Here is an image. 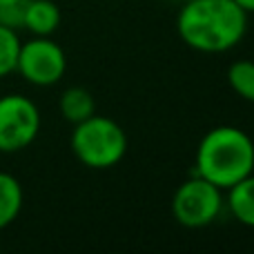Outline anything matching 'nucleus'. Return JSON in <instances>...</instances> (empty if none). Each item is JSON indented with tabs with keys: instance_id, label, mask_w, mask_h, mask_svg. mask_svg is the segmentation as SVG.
<instances>
[{
	"instance_id": "nucleus-1",
	"label": "nucleus",
	"mask_w": 254,
	"mask_h": 254,
	"mask_svg": "<svg viewBox=\"0 0 254 254\" xmlns=\"http://www.w3.org/2000/svg\"><path fill=\"white\" fill-rule=\"evenodd\" d=\"M179 38L194 52L223 54L248 31V13L234 0H185L176 16Z\"/></svg>"
},
{
	"instance_id": "nucleus-2",
	"label": "nucleus",
	"mask_w": 254,
	"mask_h": 254,
	"mask_svg": "<svg viewBox=\"0 0 254 254\" xmlns=\"http://www.w3.org/2000/svg\"><path fill=\"white\" fill-rule=\"evenodd\" d=\"M254 172V140L234 125L212 127L201 138L194 156V174L225 192Z\"/></svg>"
},
{
	"instance_id": "nucleus-3",
	"label": "nucleus",
	"mask_w": 254,
	"mask_h": 254,
	"mask_svg": "<svg viewBox=\"0 0 254 254\" xmlns=\"http://www.w3.org/2000/svg\"><path fill=\"white\" fill-rule=\"evenodd\" d=\"M69 147L85 167L110 170L123 161L127 152V134L114 119L94 114L74 125Z\"/></svg>"
},
{
	"instance_id": "nucleus-4",
	"label": "nucleus",
	"mask_w": 254,
	"mask_h": 254,
	"mask_svg": "<svg viewBox=\"0 0 254 254\" xmlns=\"http://www.w3.org/2000/svg\"><path fill=\"white\" fill-rule=\"evenodd\" d=\"M225 205L223 190L194 174L179 185L172 198V214L183 228L198 230L214 223Z\"/></svg>"
},
{
	"instance_id": "nucleus-5",
	"label": "nucleus",
	"mask_w": 254,
	"mask_h": 254,
	"mask_svg": "<svg viewBox=\"0 0 254 254\" xmlns=\"http://www.w3.org/2000/svg\"><path fill=\"white\" fill-rule=\"evenodd\" d=\"M67 56L63 47L49 36H31L18 49L16 71L22 80L36 87H52L65 76Z\"/></svg>"
},
{
	"instance_id": "nucleus-6",
	"label": "nucleus",
	"mask_w": 254,
	"mask_h": 254,
	"mask_svg": "<svg viewBox=\"0 0 254 254\" xmlns=\"http://www.w3.org/2000/svg\"><path fill=\"white\" fill-rule=\"evenodd\" d=\"M40 131V110L22 94L0 96V152L16 154L29 147Z\"/></svg>"
},
{
	"instance_id": "nucleus-7",
	"label": "nucleus",
	"mask_w": 254,
	"mask_h": 254,
	"mask_svg": "<svg viewBox=\"0 0 254 254\" xmlns=\"http://www.w3.org/2000/svg\"><path fill=\"white\" fill-rule=\"evenodd\" d=\"M61 27V9L54 0H27L22 11V29L31 36H52Z\"/></svg>"
},
{
	"instance_id": "nucleus-8",
	"label": "nucleus",
	"mask_w": 254,
	"mask_h": 254,
	"mask_svg": "<svg viewBox=\"0 0 254 254\" xmlns=\"http://www.w3.org/2000/svg\"><path fill=\"white\" fill-rule=\"evenodd\" d=\"M225 205L230 214L246 228H254V172L225 190Z\"/></svg>"
},
{
	"instance_id": "nucleus-9",
	"label": "nucleus",
	"mask_w": 254,
	"mask_h": 254,
	"mask_svg": "<svg viewBox=\"0 0 254 254\" xmlns=\"http://www.w3.org/2000/svg\"><path fill=\"white\" fill-rule=\"evenodd\" d=\"M25 203L20 181L9 172H0V230L9 228L18 219Z\"/></svg>"
},
{
	"instance_id": "nucleus-10",
	"label": "nucleus",
	"mask_w": 254,
	"mask_h": 254,
	"mask_svg": "<svg viewBox=\"0 0 254 254\" xmlns=\"http://www.w3.org/2000/svg\"><path fill=\"white\" fill-rule=\"evenodd\" d=\"M58 110H61V114L65 116L71 125H76V123H80V121L96 114V101H94V96L85 87H67L65 92L61 94Z\"/></svg>"
},
{
	"instance_id": "nucleus-11",
	"label": "nucleus",
	"mask_w": 254,
	"mask_h": 254,
	"mask_svg": "<svg viewBox=\"0 0 254 254\" xmlns=\"http://www.w3.org/2000/svg\"><path fill=\"white\" fill-rule=\"evenodd\" d=\"M228 83L241 98L254 103V63L252 61H237L228 69Z\"/></svg>"
},
{
	"instance_id": "nucleus-12",
	"label": "nucleus",
	"mask_w": 254,
	"mask_h": 254,
	"mask_svg": "<svg viewBox=\"0 0 254 254\" xmlns=\"http://www.w3.org/2000/svg\"><path fill=\"white\" fill-rule=\"evenodd\" d=\"M18 49H20L18 31L0 25V78H7L9 74L16 71Z\"/></svg>"
},
{
	"instance_id": "nucleus-13",
	"label": "nucleus",
	"mask_w": 254,
	"mask_h": 254,
	"mask_svg": "<svg viewBox=\"0 0 254 254\" xmlns=\"http://www.w3.org/2000/svg\"><path fill=\"white\" fill-rule=\"evenodd\" d=\"M22 4H25V0H0V11H4V9L22 7Z\"/></svg>"
},
{
	"instance_id": "nucleus-14",
	"label": "nucleus",
	"mask_w": 254,
	"mask_h": 254,
	"mask_svg": "<svg viewBox=\"0 0 254 254\" xmlns=\"http://www.w3.org/2000/svg\"><path fill=\"white\" fill-rule=\"evenodd\" d=\"M246 13H254V0H234Z\"/></svg>"
},
{
	"instance_id": "nucleus-15",
	"label": "nucleus",
	"mask_w": 254,
	"mask_h": 254,
	"mask_svg": "<svg viewBox=\"0 0 254 254\" xmlns=\"http://www.w3.org/2000/svg\"><path fill=\"white\" fill-rule=\"evenodd\" d=\"M179 2H185V0H179Z\"/></svg>"
}]
</instances>
